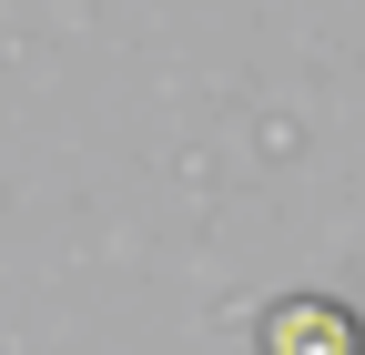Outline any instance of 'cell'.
<instances>
[{
  "label": "cell",
  "instance_id": "6da1fadb",
  "mask_svg": "<svg viewBox=\"0 0 365 355\" xmlns=\"http://www.w3.org/2000/svg\"><path fill=\"white\" fill-rule=\"evenodd\" d=\"M264 355H365V335H355V315H345V304H314V294H294V304H274Z\"/></svg>",
  "mask_w": 365,
  "mask_h": 355
}]
</instances>
